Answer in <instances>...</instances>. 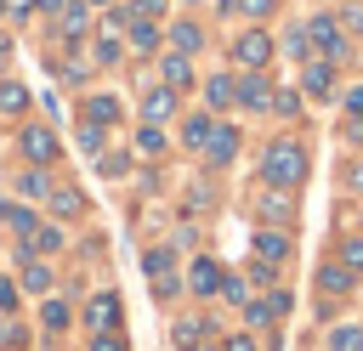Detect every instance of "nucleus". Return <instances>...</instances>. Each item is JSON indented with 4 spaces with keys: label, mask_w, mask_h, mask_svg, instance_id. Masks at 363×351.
Returning <instances> with one entry per match:
<instances>
[{
    "label": "nucleus",
    "mask_w": 363,
    "mask_h": 351,
    "mask_svg": "<svg viewBox=\"0 0 363 351\" xmlns=\"http://www.w3.org/2000/svg\"><path fill=\"white\" fill-rule=\"evenodd\" d=\"M306 170H312V159H306L301 136H272V142L261 147V181H267V187L295 192V187L306 181Z\"/></svg>",
    "instance_id": "f257e3e1"
},
{
    "label": "nucleus",
    "mask_w": 363,
    "mask_h": 351,
    "mask_svg": "<svg viewBox=\"0 0 363 351\" xmlns=\"http://www.w3.org/2000/svg\"><path fill=\"white\" fill-rule=\"evenodd\" d=\"M301 28H306V40H312V57H323V62H335V68L352 57V34L340 28V17H335V11H312Z\"/></svg>",
    "instance_id": "f03ea898"
},
{
    "label": "nucleus",
    "mask_w": 363,
    "mask_h": 351,
    "mask_svg": "<svg viewBox=\"0 0 363 351\" xmlns=\"http://www.w3.org/2000/svg\"><path fill=\"white\" fill-rule=\"evenodd\" d=\"M79 317H85V328H91V334H113V328L125 323V306H119V294H113V289H96V294L85 300V311H79Z\"/></svg>",
    "instance_id": "7ed1b4c3"
},
{
    "label": "nucleus",
    "mask_w": 363,
    "mask_h": 351,
    "mask_svg": "<svg viewBox=\"0 0 363 351\" xmlns=\"http://www.w3.org/2000/svg\"><path fill=\"white\" fill-rule=\"evenodd\" d=\"M250 249H255V260L284 266V260L295 255V238H289V226H255V232H250Z\"/></svg>",
    "instance_id": "20e7f679"
},
{
    "label": "nucleus",
    "mask_w": 363,
    "mask_h": 351,
    "mask_svg": "<svg viewBox=\"0 0 363 351\" xmlns=\"http://www.w3.org/2000/svg\"><path fill=\"white\" fill-rule=\"evenodd\" d=\"M284 311H289V294H284V289L250 294V300H244V328H278Z\"/></svg>",
    "instance_id": "39448f33"
},
{
    "label": "nucleus",
    "mask_w": 363,
    "mask_h": 351,
    "mask_svg": "<svg viewBox=\"0 0 363 351\" xmlns=\"http://www.w3.org/2000/svg\"><path fill=\"white\" fill-rule=\"evenodd\" d=\"M233 91H238V108H250V113H267L278 85L267 79V68H250V74H238V79H233Z\"/></svg>",
    "instance_id": "423d86ee"
},
{
    "label": "nucleus",
    "mask_w": 363,
    "mask_h": 351,
    "mask_svg": "<svg viewBox=\"0 0 363 351\" xmlns=\"http://www.w3.org/2000/svg\"><path fill=\"white\" fill-rule=\"evenodd\" d=\"M17 147H23V159H28V164H57V153H62V142H57V130H51V125H23Z\"/></svg>",
    "instance_id": "0eeeda50"
},
{
    "label": "nucleus",
    "mask_w": 363,
    "mask_h": 351,
    "mask_svg": "<svg viewBox=\"0 0 363 351\" xmlns=\"http://www.w3.org/2000/svg\"><path fill=\"white\" fill-rule=\"evenodd\" d=\"M233 62H238L244 74H250V68H267V62H272V34H267V28L238 34V40H233Z\"/></svg>",
    "instance_id": "6e6552de"
},
{
    "label": "nucleus",
    "mask_w": 363,
    "mask_h": 351,
    "mask_svg": "<svg viewBox=\"0 0 363 351\" xmlns=\"http://www.w3.org/2000/svg\"><path fill=\"white\" fill-rule=\"evenodd\" d=\"M295 209H301V192H284V187H267V192H261V204H255L261 226H289V221H295Z\"/></svg>",
    "instance_id": "1a4fd4ad"
},
{
    "label": "nucleus",
    "mask_w": 363,
    "mask_h": 351,
    "mask_svg": "<svg viewBox=\"0 0 363 351\" xmlns=\"http://www.w3.org/2000/svg\"><path fill=\"white\" fill-rule=\"evenodd\" d=\"M221 283H227V266H221V260L199 255V260L187 266V289H193L199 300H216V294H221Z\"/></svg>",
    "instance_id": "9d476101"
},
{
    "label": "nucleus",
    "mask_w": 363,
    "mask_h": 351,
    "mask_svg": "<svg viewBox=\"0 0 363 351\" xmlns=\"http://www.w3.org/2000/svg\"><path fill=\"white\" fill-rule=\"evenodd\" d=\"M335 62H323V57H312V62H301V96H312V102H323V96H335Z\"/></svg>",
    "instance_id": "9b49d317"
},
{
    "label": "nucleus",
    "mask_w": 363,
    "mask_h": 351,
    "mask_svg": "<svg viewBox=\"0 0 363 351\" xmlns=\"http://www.w3.org/2000/svg\"><path fill=\"white\" fill-rule=\"evenodd\" d=\"M142 272L153 277V294H176V249H147L142 255Z\"/></svg>",
    "instance_id": "f8f14e48"
},
{
    "label": "nucleus",
    "mask_w": 363,
    "mask_h": 351,
    "mask_svg": "<svg viewBox=\"0 0 363 351\" xmlns=\"http://www.w3.org/2000/svg\"><path fill=\"white\" fill-rule=\"evenodd\" d=\"M238 142H244L238 125H221V119H216V130H210V142H204V159H210V164H233V159H238Z\"/></svg>",
    "instance_id": "ddd939ff"
},
{
    "label": "nucleus",
    "mask_w": 363,
    "mask_h": 351,
    "mask_svg": "<svg viewBox=\"0 0 363 351\" xmlns=\"http://www.w3.org/2000/svg\"><path fill=\"white\" fill-rule=\"evenodd\" d=\"M57 28H62L68 45H79V40L91 34V6H85V0H68V6L57 11Z\"/></svg>",
    "instance_id": "4468645a"
},
{
    "label": "nucleus",
    "mask_w": 363,
    "mask_h": 351,
    "mask_svg": "<svg viewBox=\"0 0 363 351\" xmlns=\"http://www.w3.org/2000/svg\"><path fill=\"white\" fill-rule=\"evenodd\" d=\"M159 85H170L176 96H182V91H193V57H176V51H170V57H159Z\"/></svg>",
    "instance_id": "2eb2a0df"
},
{
    "label": "nucleus",
    "mask_w": 363,
    "mask_h": 351,
    "mask_svg": "<svg viewBox=\"0 0 363 351\" xmlns=\"http://www.w3.org/2000/svg\"><path fill=\"white\" fill-rule=\"evenodd\" d=\"M164 119H176V91L170 85H153L142 96V125H164Z\"/></svg>",
    "instance_id": "dca6fc26"
},
{
    "label": "nucleus",
    "mask_w": 363,
    "mask_h": 351,
    "mask_svg": "<svg viewBox=\"0 0 363 351\" xmlns=\"http://www.w3.org/2000/svg\"><path fill=\"white\" fill-rule=\"evenodd\" d=\"M17 289H23V294H40V300H45V294L57 289V272H51L45 260H23V272H17Z\"/></svg>",
    "instance_id": "f3484780"
},
{
    "label": "nucleus",
    "mask_w": 363,
    "mask_h": 351,
    "mask_svg": "<svg viewBox=\"0 0 363 351\" xmlns=\"http://www.w3.org/2000/svg\"><path fill=\"white\" fill-rule=\"evenodd\" d=\"M159 40H164V34H159V23H147V17H130V23H125V45H130L136 57L159 51Z\"/></svg>",
    "instance_id": "a211bd4d"
},
{
    "label": "nucleus",
    "mask_w": 363,
    "mask_h": 351,
    "mask_svg": "<svg viewBox=\"0 0 363 351\" xmlns=\"http://www.w3.org/2000/svg\"><path fill=\"white\" fill-rule=\"evenodd\" d=\"M221 108H238L233 74H210V79H204V113H221Z\"/></svg>",
    "instance_id": "6ab92c4d"
},
{
    "label": "nucleus",
    "mask_w": 363,
    "mask_h": 351,
    "mask_svg": "<svg viewBox=\"0 0 363 351\" xmlns=\"http://www.w3.org/2000/svg\"><path fill=\"white\" fill-rule=\"evenodd\" d=\"M57 249H62V232L40 221V226H34L28 238H23V249H17V255H23V260H40V255H57Z\"/></svg>",
    "instance_id": "aec40b11"
},
{
    "label": "nucleus",
    "mask_w": 363,
    "mask_h": 351,
    "mask_svg": "<svg viewBox=\"0 0 363 351\" xmlns=\"http://www.w3.org/2000/svg\"><path fill=\"white\" fill-rule=\"evenodd\" d=\"M329 260H340V266H346L352 277H363V232H340V238H335V255H329Z\"/></svg>",
    "instance_id": "412c9836"
},
{
    "label": "nucleus",
    "mask_w": 363,
    "mask_h": 351,
    "mask_svg": "<svg viewBox=\"0 0 363 351\" xmlns=\"http://www.w3.org/2000/svg\"><path fill=\"white\" fill-rule=\"evenodd\" d=\"M323 351H363V323H329Z\"/></svg>",
    "instance_id": "4be33fe9"
},
{
    "label": "nucleus",
    "mask_w": 363,
    "mask_h": 351,
    "mask_svg": "<svg viewBox=\"0 0 363 351\" xmlns=\"http://www.w3.org/2000/svg\"><path fill=\"white\" fill-rule=\"evenodd\" d=\"M170 45H176V57H193V51H204V28L193 17H182V23H170Z\"/></svg>",
    "instance_id": "5701e85b"
},
{
    "label": "nucleus",
    "mask_w": 363,
    "mask_h": 351,
    "mask_svg": "<svg viewBox=\"0 0 363 351\" xmlns=\"http://www.w3.org/2000/svg\"><path fill=\"white\" fill-rule=\"evenodd\" d=\"M318 289H323V294H352L357 277H352L340 260H323V266H318Z\"/></svg>",
    "instance_id": "b1692460"
},
{
    "label": "nucleus",
    "mask_w": 363,
    "mask_h": 351,
    "mask_svg": "<svg viewBox=\"0 0 363 351\" xmlns=\"http://www.w3.org/2000/svg\"><path fill=\"white\" fill-rule=\"evenodd\" d=\"M210 130H216V113H187V119H182V147H199V153H204Z\"/></svg>",
    "instance_id": "393cba45"
},
{
    "label": "nucleus",
    "mask_w": 363,
    "mask_h": 351,
    "mask_svg": "<svg viewBox=\"0 0 363 351\" xmlns=\"http://www.w3.org/2000/svg\"><path fill=\"white\" fill-rule=\"evenodd\" d=\"M130 153H142V159H164V153H170V142H164V125H142Z\"/></svg>",
    "instance_id": "a878e982"
},
{
    "label": "nucleus",
    "mask_w": 363,
    "mask_h": 351,
    "mask_svg": "<svg viewBox=\"0 0 363 351\" xmlns=\"http://www.w3.org/2000/svg\"><path fill=\"white\" fill-rule=\"evenodd\" d=\"M85 119H91V125H102V130H108V125H119V96H91V102H85Z\"/></svg>",
    "instance_id": "bb28decb"
},
{
    "label": "nucleus",
    "mask_w": 363,
    "mask_h": 351,
    "mask_svg": "<svg viewBox=\"0 0 363 351\" xmlns=\"http://www.w3.org/2000/svg\"><path fill=\"white\" fill-rule=\"evenodd\" d=\"M51 209H57L62 221H74V215H85V198H79V187H51Z\"/></svg>",
    "instance_id": "cd10ccee"
},
{
    "label": "nucleus",
    "mask_w": 363,
    "mask_h": 351,
    "mask_svg": "<svg viewBox=\"0 0 363 351\" xmlns=\"http://www.w3.org/2000/svg\"><path fill=\"white\" fill-rule=\"evenodd\" d=\"M210 328H216L210 317H182V323H176V345L187 351V345H199V340H210Z\"/></svg>",
    "instance_id": "c85d7f7f"
},
{
    "label": "nucleus",
    "mask_w": 363,
    "mask_h": 351,
    "mask_svg": "<svg viewBox=\"0 0 363 351\" xmlns=\"http://www.w3.org/2000/svg\"><path fill=\"white\" fill-rule=\"evenodd\" d=\"M40 328H45V334H62V328H68V306H62L57 294H45V306H40Z\"/></svg>",
    "instance_id": "c756f323"
},
{
    "label": "nucleus",
    "mask_w": 363,
    "mask_h": 351,
    "mask_svg": "<svg viewBox=\"0 0 363 351\" xmlns=\"http://www.w3.org/2000/svg\"><path fill=\"white\" fill-rule=\"evenodd\" d=\"M0 113H6V119H17V113H28V91H23L17 79H6V85H0Z\"/></svg>",
    "instance_id": "7c9ffc66"
},
{
    "label": "nucleus",
    "mask_w": 363,
    "mask_h": 351,
    "mask_svg": "<svg viewBox=\"0 0 363 351\" xmlns=\"http://www.w3.org/2000/svg\"><path fill=\"white\" fill-rule=\"evenodd\" d=\"M0 226H11V232H23V238H28V232H34L40 221H34V215H28L23 204H0Z\"/></svg>",
    "instance_id": "2f4dec72"
},
{
    "label": "nucleus",
    "mask_w": 363,
    "mask_h": 351,
    "mask_svg": "<svg viewBox=\"0 0 363 351\" xmlns=\"http://www.w3.org/2000/svg\"><path fill=\"white\" fill-rule=\"evenodd\" d=\"M238 277H244L250 289H278V283H272V277H278V266H267V260H250Z\"/></svg>",
    "instance_id": "473e14b6"
},
{
    "label": "nucleus",
    "mask_w": 363,
    "mask_h": 351,
    "mask_svg": "<svg viewBox=\"0 0 363 351\" xmlns=\"http://www.w3.org/2000/svg\"><path fill=\"white\" fill-rule=\"evenodd\" d=\"M284 57H295V62H312V40H306V28H289V34H284Z\"/></svg>",
    "instance_id": "72a5a7b5"
},
{
    "label": "nucleus",
    "mask_w": 363,
    "mask_h": 351,
    "mask_svg": "<svg viewBox=\"0 0 363 351\" xmlns=\"http://www.w3.org/2000/svg\"><path fill=\"white\" fill-rule=\"evenodd\" d=\"M17 187H23V198H51V181H45V170H40V164H34V170H23V181H17Z\"/></svg>",
    "instance_id": "f704fd0d"
},
{
    "label": "nucleus",
    "mask_w": 363,
    "mask_h": 351,
    "mask_svg": "<svg viewBox=\"0 0 363 351\" xmlns=\"http://www.w3.org/2000/svg\"><path fill=\"white\" fill-rule=\"evenodd\" d=\"M301 102H306L301 91H272V113H284V119H295V113H301Z\"/></svg>",
    "instance_id": "c9c22d12"
},
{
    "label": "nucleus",
    "mask_w": 363,
    "mask_h": 351,
    "mask_svg": "<svg viewBox=\"0 0 363 351\" xmlns=\"http://www.w3.org/2000/svg\"><path fill=\"white\" fill-rule=\"evenodd\" d=\"M278 11V0H238V17H250V23H267Z\"/></svg>",
    "instance_id": "e433bc0d"
},
{
    "label": "nucleus",
    "mask_w": 363,
    "mask_h": 351,
    "mask_svg": "<svg viewBox=\"0 0 363 351\" xmlns=\"http://www.w3.org/2000/svg\"><path fill=\"white\" fill-rule=\"evenodd\" d=\"M340 119H363V85H346L340 91Z\"/></svg>",
    "instance_id": "4c0bfd02"
},
{
    "label": "nucleus",
    "mask_w": 363,
    "mask_h": 351,
    "mask_svg": "<svg viewBox=\"0 0 363 351\" xmlns=\"http://www.w3.org/2000/svg\"><path fill=\"white\" fill-rule=\"evenodd\" d=\"M102 136H108L102 125H91V119H79V147H85V153H102Z\"/></svg>",
    "instance_id": "58836bf2"
},
{
    "label": "nucleus",
    "mask_w": 363,
    "mask_h": 351,
    "mask_svg": "<svg viewBox=\"0 0 363 351\" xmlns=\"http://www.w3.org/2000/svg\"><path fill=\"white\" fill-rule=\"evenodd\" d=\"M221 300H233V306H244V300H250V283H244L238 272H227V283H221Z\"/></svg>",
    "instance_id": "ea45409f"
},
{
    "label": "nucleus",
    "mask_w": 363,
    "mask_h": 351,
    "mask_svg": "<svg viewBox=\"0 0 363 351\" xmlns=\"http://www.w3.org/2000/svg\"><path fill=\"white\" fill-rule=\"evenodd\" d=\"M170 11V0H130V17H147V23H159Z\"/></svg>",
    "instance_id": "a19ab883"
},
{
    "label": "nucleus",
    "mask_w": 363,
    "mask_h": 351,
    "mask_svg": "<svg viewBox=\"0 0 363 351\" xmlns=\"http://www.w3.org/2000/svg\"><path fill=\"white\" fill-rule=\"evenodd\" d=\"M17 300H23V289L11 277H0V317H17Z\"/></svg>",
    "instance_id": "79ce46f5"
},
{
    "label": "nucleus",
    "mask_w": 363,
    "mask_h": 351,
    "mask_svg": "<svg viewBox=\"0 0 363 351\" xmlns=\"http://www.w3.org/2000/svg\"><path fill=\"white\" fill-rule=\"evenodd\" d=\"M340 11H346V17H340V28H346L352 40H363V0H357V6H340Z\"/></svg>",
    "instance_id": "37998d69"
},
{
    "label": "nucleus",
    "mask_w": 363,
    "mask_h": 351,
    "mask_svg": "<svg viewBox=\"0 0 363 351\" xmlns=\"http://www.w3.org/2000/svg\"><path fill=\"white\" fill-rule=\"evenodd\" d=\"M130 170V153H102V176H125Z\"/></svg>",
    "instance_id": "c03bdc74"
},
{
    "label": "nucleus",
    "mask_w": 363,
    "mask_h": 351,
    "mask_svg": "<svg viewBox=\"0 0 363 351\" xmlns=\"http://www.w3.org/2000/svg\"><path fill=\"white\" fill-rule=\"evenodd\" d=\"M91 351H125V334L113 328V334H91Z\"/></svg>",
    "instance_id": "a18cd8bd"
},
{
    "label": "nucleus",
    "mask_w": 363,
    "mask_h": 351,
    "mask_svg": "<svg viewBox=\"0 0 363 351\" xmlns=\"http://www.w3.org/2000/svg\"><path fill=\"white\" fill-rule=\"evenodd\" d=\"M221 351H261V345H255V334L244 328V334H227V340H221Z\"/></svg>",
    "instance_id": "49530a36"
},
{
    "label": "nucleus",
    "mask_w": 363,
    "mask_h": 351,
    "mask_svg": "<svg viewBox=\"0 0 363 351\" xmlns=\"http://www.w3.org/2000/svg\"><path fill=\"white\" fill-rule=\"evenodd\" d=\"M340 136H346L352 147H363V119H340Z\"/></svg>",
    "instance_id": "de8ad7c7"
},
{
    "label": "nucleus",
    "mask_w": 363,
    "mask_h": 351,
    "mask_svg": "<svg viewBox=\"0 0 363 351\" xmlns=\"http://www.w3.org/2000/svg\"><path fill=\"white\" fill-rule=\"evenodd\" d=\"M346 192H357V198H363V159L346 170Z\"/></svg>",
    "instance_id": "09e8293b"
},
{
    "label": "nucleus",
    "mask_w": 363,
    "mask_h": 351,
    "mask_svg": "<svg viewBox=\"0 0 363 351\" xmlns=\"http://www.w3.org/2000/svg\"><path fill=\"white\" fill-rule=\"evenodd\" d=\"M11 6V17H34V0H6Z\"/></svg>",
    "instance_id": "8fccbe9b"
},
{
    "label": "nucleus",
    "mask_w": 363,
    "mask_h": 351,
    "mask_svg": "<svg viewBox=\"0 0 363 351\" xmlns=\"http://www.w3.org/2000/svg\"><path fill=\"white\" fill-rule=\"evenodd\" d=\"M62 6H68V0H34V11H45V17H57Z\"/></svg>",
    "instance_id": "3c124183"
},
{
    "label": "nucleus",
    "mask_w": 363,
    "mask_h": 351,
    "mask_svg": "<svg viewBox=\"0 0 363 351\" xmlns=\"http://www.w3.org/2000/svg\"><path fill=\"white\" fill-rule=\"evenodd\" d=\"M187 351H221V345H216V340H199V345H187Z\"/></svg>",
    "instance_id": "603ef678"
},
{
    "label": "nucleus",
    "mask_w": 363,
    "mask_h": 351,
    "mask_svg": "<svg viewBox=\"0 0 363 351\" xmlns=\"http://www.w3.org/2000/svg\"><path fill=\"white\" fill-rule=\"evenodd\" d=\"M6 51H11V45H6V34H0V57H6Z\"/></svg>",
    "instance_id": "864d4df0"
},
{
    "label": "nucleus",
    "mask_w": 363,
    "mask_h": 351,
    "mask_svg": "<svg viewBox=\"0 0 363 351\" xmlns=\"http://www.w3.org/2000/svg\"><path fill=\"white\" fill-rule=\"evenodd\" d=\"M85 6H108V0H85Z\"/></svg>",
    "instance_id": "5fc2aeb1"
},
{
    "label": "nucleus",
    "mask_w": 363,
    "mask_h": 351,
    "mask_svg": "<svg viewBox=\"0 0 363 351\" xmlns=\"http://www.w3.org/2000/svg\"><path fill=\"white\" fill-rule=\"evenodd\" d=\"M182 6H204V0H182Z\"/></svg>",
    "instance_id": "6e6d98bb"
},
{
    "label": "nucleus",
    "mask_w": 363,
    "mask_h": 351,
    "mask_svg": "<svg viewBox=\"0 0 363 351\" xmlns=\"http://www.w3.org/2000/svg\"><path fill=\"white\" fill-rule=\"evenodd\" d=\"M0 17H6V0H0Z\"/></svg>",
    "instance_id": "4d7b16f0"
}]
</instances>
